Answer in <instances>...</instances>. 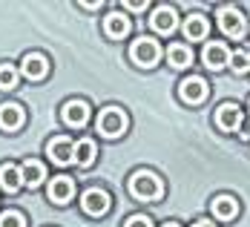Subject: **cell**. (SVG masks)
<instances>
[{
    "label": "cell",
    "mask_w": 250,
    "mask_h": 227,
    "mask_svg": "<svg viewBox=\"0 0 250 227\" xmlns=\"http://www.w3.org/2000/svg\"><path fill=\"white\" fill-rule=\"evenodd\" d=\"M81 9H86V12H95V9H101V3H81Z\"/></svg>",
    "instance_id": "27"
},
{
    "label": "cell",
    "mask_w": 250,
    "mask_h": 227,
    "mask_svg": "<svg viewBox=\"0 0 250 227\" xmlns=\"http://www.w3.org/2000/svg\"><path fill=\"white\" fill-rule=\"evenodd\" d=\"M98 132L104 138H121L126 132V112L118 106H106L98 115Z\"/></svg>",
    "instance_id": "2"
},
{
    "label": "cell",
    "mask_w": 250,
    "mask_h": 227,
    "mask_svg": "<svg viewBox=\"0 0 250 227\" xmlns=\"http://www.w3.org/2000/svg\"><path fill=\"white\" fill-rule=\"evenodd\" d=\"M43 178H46V167H43L41 161H35V158L23 161V167H21V181H23L26 187H41Z\"/></svg>",
    "instance_id": "18"
},
{
    "label": "cell",
    "mask_w": 250,
    "mask_h": 227,
    "mask_svg": "<svg viewBox=\"0 0 250 227\" xmlns=\"http://www.w3.org/2000/svg\"><path fill=\"white\" fill-rule=\"evenodd\" d=\"M109 204H112L109 193L101 190V187H92V190H86V193L81 196V210H83L86 216H92V219L104 216V213L109 210Z\"/></svg>",
    "instance_id": "5"
},
{
    "label": "cell",
    "mask_w": 250,
    "mask_h": 227,
    "mask_svg": "<svg viewBox=\"0 0 250 227\" xmlns=\"http://www.w3.org/2000/svg\"><path fill=\"white\" fill-rule=\"evenodd\" d=\"M230 66H233L236 75H245V72L250 69V52H245V49L230 52Z\"/></svg>",
    "instance_id": "22"
},
{
    "label": "cell",
    "mask_w": 250,
    "mask_h": 227,
    "mask_svg": "<svg viewBox=\"0 0 250 227\" xmlns=\"http://www.w3.org/2000/svg\"><path fill=\"white\" fill-rule=\"evenodd\" d=\"M21 167H15V164H0V187L6 190V193H18L21 190Z\"/></svg>",
    "instance_id": "21"
},
{
    "label": "cell",
    "mask_w": 250,
    "mask_h": 227,
    "mask_svg": "<svg viewBox=\"0 0 250 227\" xmlns=\"http://www.w3.org/2000/svg\"><path fill=\"white\" fill-rule=\"evenodd\" d=\"M150 26L158 32V35H173L175 26H178V15H175V9L173 6H158V9H152Z\"/></svg>",
    "instance_id": "9"
},
{
    "label": "cell",
    "mask_w": 250,
    "mask_h": 227,
    "mask_svg": "<svg viewBox=\"0 0 250 227\" xmlns=\"http://www.w3.org/2000/svg\"><path fill=\"white\" fill-rule=\"evenodd\" d=\"M201 61L210 66V69H225L227 63H230V49H227L222 41H210L204 52H201Z\"/></svg>",
    "instance_id": "10"
},
{
    "label": "cell",
    "mask_w": 250,
    "mask_h": 227,
    "mask_svg": "<svg viewBox=\"0 0 250 227\" xmlns=\"http://www.w3.org/2000/svg\"><path fill=\"white\" fill-rule=\"evenodd\" d=\"M95 158H98V147H95L92 138H81V141H75V147H72V161H75L78 167H92Z\"/></svg>",
    "instance_id": "15"
},
{
    "label": "cell",
    "mask_w": 250,
    "mask_h": 227,
    "mask_svg": "<svg viewBox=\"0 0 250 227\" xmlns=\"http://www.w3.org/2000/svg\"><path fill=\"white\" fill-rule=\"evenodd\" d=\"M219 29L225 32L227 38H233V41L245 38V32H248L245 15H242L236 6H222V9H219Z\"/></svg>",
    "instance_id": "4"
},
{
    "label": "cell",
    "mask_w": 250,
    "mask_h": 227,
    "mask_svg": "<svg viewBox=\"0 0 250 227\" xmlns=\"http://www.w3.org/2000/svg\"><path fill=\"white\" fill-rule=\"evenodd\" d=\"M124 9H126V12H144V9H147V3H144V0H138V3H135V0H132V3H124Z\"/></svg>",
    "instance_id": "26"
},
{
    "label": "cell",
    "mask_w": 250,
    "mask_h": 227,
    "mask_svg": "<svg viewBox=\"0 0 250 227\" xmlns=\"http://www.w3.org/2000/svg\"><path fill=\"white\" fill-rule=\"evenodd\" d=\"M129 193L135 199H144V202H152V199H161L164 196V184L161 178L150 173V170H138L129 176Z\"/></svg>",
    "instance_id": "1"
},
{
    "label": "cell",
    "mask_w": 250,
    "mask_h": 227,
    "mask_svg": "<svg viewBox=\"0 0 250 227\" xmlns=\"http://www.w3.org/2000/svg\"><path fill=\"white\" fill-rule=\"evenodd\" d=\"M167 63H170L173 69H187V66L193 63V49L184 46V43H173V46L167 49Z\"/></svg>",
    "instance_id": "20"
},
{
    "label": "cell",
    "mask_w": 250,
    "mask_h": 227,
    "mask_svg": "<svg viewBox=\"0 0 250 227\" xmlns=\"http://www.w3.org/2000/svg\"><path fill=\"white\" fill-rule=\"evenodd\" d=\"M124 227H152V222L147 216H138V213H135V216H129L124 222Z\"/></svg>",
    "instance_id": "25"
},
{
    "label": "cell",
    "mask_w": 250,
    "mask_h": 227,
    "mask_svg": "<svg viewBox=\"0 0 250 227\" xmlns=\"http://www.w3.org/2000/svg\"><path fill=\"white\" fill-rule=\"evenodd\" d=\"M21 72H23V78H29V81H41V78H46V72H49V61H46L41 52H32V55L23 58Z\"/></svg>",
    "instance_id": "14"
},
{
    "label": "cell",
    "mask_w": 250,
    "mask_h": 227,
    "mask_svg": "<svg viewBox=\"0 0 250 227\" xmlns=\"http://www.w3.org/2000/svg\"><path fill=\"white\" fill-rule=\"evenodd\" d=\"M207 92H210V86L199 75H193V78H187V81L178 83V98L184 103H201L207 98Z\"/></svg>",
    "instance_id": "6"
},
{
    "label": "cell",
    "mask_w": 250,
    "mask_h": 227,
    "mask_svg": "<svg viewBox=\"0 0 250 227\" xmlns=\"http://www.w3.org/2000/svg\"><path fill=\"white\" fill-rule=\"evenodd\" d=\"M26 121V112L21 103H3L0 106V129H6V132H15V129H21Z\"/></svg>",
    "instance_id": "13"
},
{
    "label": "cell",
    "mask_w": 250,
    "mask_h": 227,
    "mask_svg": "<svg viewBox=\"0 0 250 227\" xmlns=\"http://www.w3.org/2000/svg\"><path fill=\"white\" fill-rule=\"evenodd\" d=\"M161 227H181L178 222H167V225H161Z\"/></svg>",
    "instance_id": "30"
},
{
    "label": "cell",
    "mask_w": 250,
    "mask_h": 227,
    "mask_svg": "<svg viewBox=\"0 0 250 227\" xmlns=\"http://www.w3.org/2000/svg\"><path fill=\"white\" fill-rule=\"evenodd\" d=\"M75 196V181L69 176H55L49 181V199L55 204H69Z\"/></svg>",
    "instance_id": "11"
},
{
    "label": "cell",
    "mask_w": 250,
    "mask_h": 227,
    "mask_svg": "<svg viewBox=\"0 0 250 227\" xmlns=\"http://www.w3.org/2000/svg\"><path fill=\"white\" fill-rule=\"evenodd\" d=\"M104 32L112 38V41H121L129 35V18L121 15V12H109L106 18H104Z\"/></svg>",
    "instance_id": "16"
},
{
    "label": "cell",
    "mask_w": 250,
    "mask_h": 227,
    "mask_svg": "<svg viewBox=\"0 0 250 227\" xmlns=\"http://www.w3.org/2000/svg\"><path fill=\"white\" fill-rule=\"evenodd\" d=\"M18 86V69L12 63H0V89H15Z\"/></svg>",
    "instance_id": "23"
},
{
    "label": "cell",
    "mask_w": 250,
    "mask_h": 227,
    "mask_svg": "<svg viewBox=\"0 0 250 227\" xmlns=\"http://www.w3.org/2000/svg\"><path fill=\"white\" fill-rule=\"evenodd\" d=\"M242 141H250V124H242Z\"/></svg>",
    "instance_id": "28"
},
{
    "label": "cell",
    "mask_w": 250,
    "mask_h": 227,
    "mask_svg": "<svg viewBox=\"0 0 250 227\" xmlns=\"http://www.w3.org/2000/svg\"><path fill=\"white\" fill-rule=\"evenodd\" d=\"M129 58H132V63H138L141 69H150L158 63V58H161V46L150 41V38H138V41H132V46H129Z\"/></svg>",
    "instance_id": "3"
},
{
    "label": "cell",
    "mask_w": 250,
    "mask_h": 227,
    "mask_svg": "<svg viewBox=\"0 0 250 227\" xmlns=\"http://www.w3.org/2000/svg\"><path fill=\"white\" fill-rule=\"evenodd\" d=\"M61 118H63V124L72 126V129L86 126V121H89V103L86 101H66L63 109H61Z\"/></svg>",
    "instance_id": "7"
},
{
    "label": "cell",
    "mask_w": 250,
    "mask_h": 227,
    "mask_svg": "<svg viewBox=\"0 0 250 227\" xmlns=\"http://www.w3.org/2000/svg\"><path fill=\"white\" fill-rule=\"evenodd\" d=\"M0 227H26L23 213H18V210H6V213H0Z\"/></svg>",
    "instance_id": "24"
},
{
    "label": "cell",
    "mask_w": 250,
    "mask_h": 227,
    "mask_svg": "<svg viewBox=\"0 0 250 227\" xmlns=\"http://www.w3.org/2000/svg\"><path fill=\"white\" fill-rule=\"evenodd\" d=\"M72 147H75V141H69L66 135H58V138H52L49 144H46V155H49L55 164H69L72 161Z\"/></svg>",
    "instance_id": "12"
},
{
    "label": "cell",
    "mask_w": 250,
    "mask_h": 227,
    "mask_svg": "<svg viewBox=\"0 0 250 227\" xmlns=\"http://www.w3.org/2000/svg\"><path fill=\"white\" fill-rule=\"evenodd\" d=\"M216 124H219V129H225V132L242 129V109H239V103H233V101L222 103L216 109Z\"/></svg>",
    "instance_id": "8"
},
{
    "label": "cell",
    "mask_w": 250,
    "mask_h": 227,
    "mask_svg": "<svg viewBox=\"0 0 250 227\" xmlns=\"http://www.w3.org/2000/svg\"><path fill=\"white\" fill-rule=\"evenodd\" d=\"M207 32H210V23H207L204 15H190V18H184V38H187V41H204Z\"/></svg>",
    "instance_id": "19"
},
{
    "label": "cell",
    "mask_w": 250,
    "mask_h": 227,
    "mask_svg": "<svg viewBox=\"0 0 250 227\" xmlns=\"http://www.w3.org/2000/svg\"><path fill=\"white\" fill-rule=\"evenodd\" d=\"M210 207H213V216H216V219H222V222H230V219H236V216H239V202H236L233 196H227V193L216 196V199L210 202Z\"/></svg>",
    "instance_id": "17"
},
{
    "label": "cell",
    "mask_w": 250,
    "mask_h": 227,
    "mask_svg": "<svg viewBox=\"0 0 250 227\" xmlns=\"http://www.w3.org/2000/svg\"><path fill=\"white\" fill-rule=\"evenodd\" d=\"M193 227H216V225H213V222H207V219H199Z\"/></svg>",
    "instance_id": "29"
}]
</instances>
